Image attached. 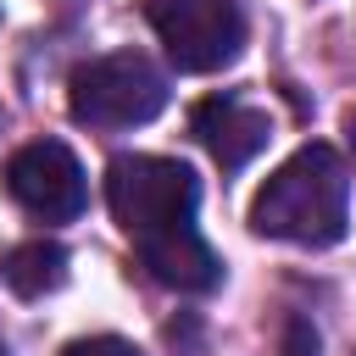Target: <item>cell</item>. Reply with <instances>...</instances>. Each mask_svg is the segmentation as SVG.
<instances>
[{"label":"cell","instance_id":"cell-1","mask_svg":"<svg viewBox=\"0 0 356 356\" xmlns=\"http://www.w3.org/2000/svg\"><path fill=\"white\" fill-rule=\"evenodd\" d=\"M345 211H350V178L334 145H300L250 200V228L284 245H334L345 239Z\"/></svg>","mask_w":356,"mask_h":356},{"label":"cell","instance_id":"cell-2","mask_svg":"<svg viewBox=\"0 0 356 356\" xmlns=\"http://www.w3.org/2000/svg\"><path fill=\"white\" fill-rule=\"evenodd\" d=\"M195 200L200 184L172 156H111L106 167V206L117 228L134 239V250L195 228Z\"/></svg>","mask_w":356,"mask_h":356},{"label":"cell","instance_id":"cell-3","mask_svg":"<svg viewBox=\"0 0 356 356\" xmlns=\"http://www.w3.org/2000/svg\"><path fill=\"white\" fill-rule=\"evenodd\" d=\"M67 106L89 128H134V122H150L167 106V78L150 56L111 50V56H95L83 67H72Z\"/></svg>","mask_w":356,"mask_h":356},{"label":"cell","instance_id":"cell-4","mask_svg":"<svg viewBox=\"0 0 356 356\" xmlns=\"http://www.w3.org/2000/svg\"><path fill=\"white\" fill-rule=\"evenodd\" d=\"M150 22L178 72H217L245 50V17L234 0H150Z\"/></svg>","mask_w":356,"mask_h":356},{"label":"cell","instance_id":"cell-5","mask_svg":"<svg viewBox=\"0 0 356 356\" xmlns=\"http://www.w3.org/2000/svg\"><path fill=\"white\" fill-rule=\"evenodd\" d=\"M6 189L11 200L39 217V222H72L89 200V184H83V167L78 156L61 145V139H33L22 150H11L6 161Z\"/></svg>","mask_w":356,"mask_h":356},{"label":"cell","instance_id":"cell-6","mask_svg":"<svg viewBox=\"0 0 356 356\" xmlns=\"http://www.w3.org/2000/svg\"><path fill=\"white\" fill-rule=\"evenodd\" d=\"M189 128H195V139L211 150V161L228 167V172L245 167V161L267 145V134H273L267 111H256V106H245V100H234V95L200 100V106L189 111Z\"/></svg>","mask_w":356,"mask_h":356},{"label":"cell","instance_id":"cell-7","mask_svg":"<svg viewBox=\"0 0 356 356\" xmlns=\"http://www.w3.org/2000/svg\"><path fill=\"white\" fill-rule=\"evenodd\" d=\"M0 278L11 284V295L39 300V295H50V289L67 284V250H61L56 239H28V245H17V250L0 261Z\"/></svg>","mask_w":356,"mask_h":356},{"label":"cell","instance_id":"cell-8","mask_svg":"<svg viewBox=\"0 0 356 356\" xmlns=\"http://www.w3.org/2000/svg\"><path fill=\"white\" fill-rule=\"evenodd\" d=\"M278 356H323V339L306 317H289L284 323V339H278Z\"/></svg>","mask_w":356,"mask_h":356},{"label":"cell","instance_id":"cell-9","mask_svg":"<svg viewBox=\"0 0 356 356\" xmlns=\"http://www.w3.org/2000/svg\"><path fill=\"white\" fill-rule=\"evenodd\" d=\"M61 356H139V345H128L117 334H89V339H72Z\"/></svg>","mask_w":356,"mask_h":356},{"label":"cell","instance_id":"cell-10","mask_svg":"<svg viewBox=\"0 0 356 356\" xmlns=\"http://www.w3.org/2000/svg\"><path fill=\"white\" fill-rule=\"evenodd\" d=\"M345 145H350V161H356V111L345 117Z\"/></svg>","mask_w":356,"mask_h":356}]
</instances>
